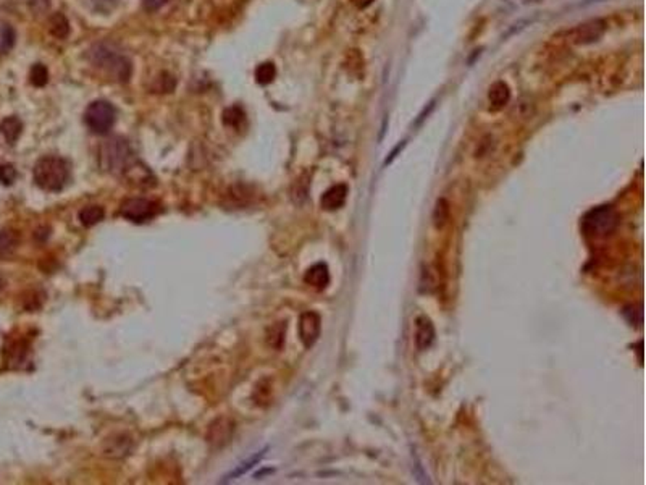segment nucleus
Instances as JSON below:
<instances>
[{"label": "nucleus", "mask_w": 646, "mask_h": 485, "mask_svg": "<svg viewBox=\"0 0 646 485\" xmlns=\"http://www.w3.org/2000/svg\"><path fill=\"white\" fill-rule=\"evenodd\" d=\"M276 76V68L272 62H263L257 67L256 80L259 84H270Z\"/></svg>", "instance_id": "24"}, {"label": "nucleus", "mask_w": 646, "mask_h": 485, "mask_svg": "<svg viewBox=\"0 0 646 485\" xmlns=\"http://www.w3.org/2000/svg\"><path fill=\"white\" fill-rule=\"evenodd\" d=\"M488 101L491 110H501L511 101V89L504 81H498L490 88Z\"/></svg>", "instance_id": "13"}, {"label": "nucleus", "mask_w": 646, "mask_h": 485, "mask_svg": "<svg viewBox=\"0 0 646 485\" xmlns=\"http://www.w3.org/2000/svg\"><path fill=\"white\" fill-rule=\"evenodd\" d=\"M606 28L608 25L604 20H590L572 29L571 33H569V39H571V43L577 45L591 44L606 33Z\"/></svg>", "instance_id": "7"}, {"label": "nucleus", "mask_w": 646, "mask_h": 485, "mask_svg": "<svg viewBox=\"0 0 646 485\" xmlns=\"http://www.w3.org/2000/svg\"><path fill=\"white\" fill-rule=\"evenodd\" d=\"M286 337V322H276L267 330V343L275 350H280L285 344Z\"/></svg>", "instance_id": "20"}, {"label": "nucleus", "mask_w": 646, "mask_h": 485, "mask_svg": "<svg viewBox=\"0 0 646 485\" xmlns=\"http://www.w3.org/2000/svg\"><path fill=\"white\" fill-rule=\"evenodd\" d=\"M133 164V151L126 139L120 136L106 139L99 147V165L108 174H125Z\"/></svg>", "instance_id": "3"}, {"label": "nucleus", "mask_w": 646, "mask_h": 485, "mask_svg": "<svg viewBox=\"0 0 646 485\" xmlns=\"http://www.w3.org/2000/svg\"><path fill=\"white\" fill-rule=\"evenodd\" d=\"M168 2H170V0H143V5L145 10L154 12V10H158V8H162L163 5H167Z\"/></svg>", "instance_id": "30"}, {"label": "nucleus", "mask_w": 646, "mask_h": 485, "mask_svg": "<svg viewBox=\"0 0 646 485\" xmlns=\"http://www.w3.org/2000/svg\"><path fill=\"white\" fill-rule=\"evenodd\" d=\"M2 287H3V282H2V279H0V289H2Z\"/></svg>", "instance_id": "34"}, {"label": "nucleus", "mask_w": 646, "mask_h": 485, "mask_svg": "<svg viewBox=\"0 0 646 485\" xmlns=\"http://www.w3.org/2000/svg\"><path fill=\"white\" fill-rule=\"evenodd\" d=\"M16 180V170L12 164H2L0 165V183L5 185H12L13 181Z\"/></svg>", "instance_id": "26"}, {"label": "nucleus", "mask_w": 646, "mask_h": 485, "mask_svg": "<svg viewBox=\"0 0 646 485\" xmlns=\"http://www.w3.org/2000/svg\"><path fill=\"white\" fill-rule=\"evenodd\" d=\"M15 29L8 23L0 21V57L5 56L8 51H12V47L15 45Z\"/></svg>", "instance_id": "21"}, {"label": "nucleus", "mask_w": 646, "mask_h": 485, "mask_svg": "<svg viewBox=\"0 0 646 485\" xmlns=\"http://www.w3.org/2000/svg\"><path fill=\"white\" fill-rule=\"evenodd\" d=\"M352 3L357 8H367L368 5H372V3H374V0H352Z\"/></svg>", "instance_id": "33"}, {"label": "nucleus", "mask_w": 646, "mask_h": 485, "mask_svg": "<svg viewBox=\"0 0 646 485\" xmlns=\"http://www.w3.org/2000/svg\"><path fill=\"white\" fill-rule=\"evenodd\" d=\"M80 222L84 226H94L97 225L99 222L104 220L106 217V211L101 206H88L84 209L80 211Z\"/></svg>", "instance_id": "19"}, {"label": "nucleus", "mask_w": 646, "mask_h": 485, "mask_svg": "<svg viewBox=\"0 0 646 485\" xmlns=\"http://www.w3.org/2000/svg\"><path fill=\"white\" fill-rule=\"evenodd\" d=\"M322 319L317 312L307 311L299 317V338L306 348H312L320 337Z\"/></svg>", "instance_id": "8"}, {"label": "nucleus", "mask_w": 646, "mask_h": 485, "mask_svg": "<svg viewBox=\"0 0 646 485\" xmlns=\"http://www.w3.org/2000/svg\"><path fill=\"white\" fill-rule=\"evenodd\" d=\"M346 198H348V187L346 185H335L328 191L323 193L320 199V206L323 211H338L344 206Z\"/></svg>", "instance_id": "11"}, {"label": "nucleus", "mask_w": 646, "mask_h": 485, "mask_svg": "<svg viewBox=\"0 0 646 485\" xmlns=\"http://www.w3.org/2000/svg\"><path fill=\"white\" fill-rule=\"evenodd\" d=\"M246 120V113L239 106H233L223 112V125L230 128H239Z\"/></svg>", "instance_id": "22"}, {"label": "nucleus", "mask_w": 646, "mask_h": 485, "mask_svg": "<svg viewBox=\"0 0 646 485\" xmlns=\"http://www.w3.org/2000/svg\"><path fill=\"white\" fill-rule=\"evenodd\" d=\"M262 456H263V451H261V453H259V455H256V456H252V458H251V460H249V461H248V463H244L243 466H239V469H236V471H235V473H233V474H231V475H230V479H233V477H238V475H241V474H244V473H248V471H249V469H251V468H252V466H254V464H257V463H259V461H261V458H262Z\"/></svg>", "instance_id": "28"}, {"label": "nucleus", "mask_w": 646, "mask_h": 485, "mask_svg": "<svg viewBox=\"0 0 646 485\" xmlns=\"http://www.w3.org/2000/svg\"><path fill=\"white\" fill-rule=\"evenodd\" d=\"M436 287H438V280H436V276H435V270L431 269L430 265H424L422 267V274H420V292L431 293V292H435Z\"/></svg>", "instance_id": "23"}, {"label": "nucleus", "mask_w": 646, "mask_h": 485, "mask_svg": "<svg viewBox=\"0 0 646 485\" xmlns=\"http://www.w3.org/2000/svg\"><path fill=\"white\" fill-rule=\"evenodd\" d=\"M117 110L110 102L94 101L84 112V123L94 134H107L115 125Z\"/></svg>", "instance_id": "5"}, {"label": "nucleus", "mask_w": 646, "mask_h": 485, "mask_svg": "<svg viewBox=\"0 0 646 485\" xmlns=\"http://www.w3.org/2000/svg\"><path fill=\"white\" fill-rule=\"evenodd\" d=\"M304 282L311 285L315 289H323L328 287L330 283V270L325 262H317L311 269H307L306 275H304Z\"/></svg>", "instance_id": "12"}, {"label": "nucleus", "mask_w": 646, "mask_h": 485, "mask_svg": "<svg viewBox=\"0 0 646 485\" xmlns=\"http://www.w3.org/2000/svg\"><path fill=\"white\" fill-rule=\"evenodd\" d=\"M29 81H31V84L36 86V88H43V86L47 84L49 70L45 68V65H43V63H36V65L31 68Z\"/></svg>", "instance_id": "25"}, {"label": "nucleus", "mask_w": 646, "mask_h": 485, "mask_svg": "<svg viewBox=\"0 0 646 485\" xmlns=\"http://www.w3.org/2000/svg\"><path fill=\"white\" fill-rule=\"evenodd\" d=\"M21 131L23 123L18 117H7V119H3L2 123H0V133L3 134V138H5L8 144H15L18 138L21 136Z\"/></svg>", "instance_id": "15"}, {"label": "nucleus", "mask_w": 646, "mask_h": 485, "mask_svg": "<svg viewBox=\"0 0 646 485\" xmlns=\"http://www.w3.org/2000/svg\"><path fill=\"white\" fill-rule=\"evenodd\" d=\"M433 107H435V101H431V102L429 104V108H425V110H424V112H422V113H420V115H418V120L416 121V126H420V123H422V121H424V120L427 119V117H429V115H430V112H431V110H433Z\"/></svg>", "instance_id": "32"}, {"label": "nucleus", "mask_w": 646, "mask_h": 485, "mask_svg": "<svg viewBox=\"0 0 646 485\" xmlns=\"http://www.w3.org/2000/svg\"><path fill=\"white\" fill-rule=\"evenodd\" d=\"M158 211H160V207L156 202L143 198L126 199L121 204V215L126 220L134 222V224H144V222L154 219Z\"/></svg>", "instance_id": "6"}, {"label": "nucleus", "mask_w": 646, "mask_h": 485, "mask_svg": "<svg viewBox=\"0 0 646 485\" xmlns=\"http://www.w3.org/2000/svg\"><path fill=\"white\" fill-rule=\"evenodd\" d=\"M436 337L435 325L427 316H418L416 319V346L417 350L425 351L433 344Z\"/></svg>", "instance_id": "10"}, {"label": "nucleus", "mask_w": 646, "mask_h": 485, "mask_svg": "<svg viewBox=\"0 0 646 485\" xmlns=\"http://www.w3.org/2000/svg\"><path fill=\"white\" fill-rule=\"evenodd\" d=\"M26 2H28L29 10L36 13V15L44 13L49 8V5H51V0H26Z\"/></svg>", "instance_id": "29"}, {"label": "nucleus", "mask_w": 646, "mask_h": 485, "mask_svg": "<svg viewBox=\"0 0 646 485\" xmlns=\"http://www.w3.org/2000/svg\"><path fill=\"white\" fill-rule=\"evenodd\" d=\"M404 146H406V141H403V143H399V144H398V146H396V147L393 149V151H391V154H390V157H388V158H386V161H385V165H388V164H391V162H393V161H394V158H396V157H398V152H399V151H403V147H404Z\"/></svg>", "instance_id": "31"}, {"label": "nucleus", "mask_w": 646, "mask_h": 485, "mask_svg": "<svg viewBox=\"0 0 646 485\" xmlns=\"http://www.w3.org/2000/svg\"><path fill=\"white\" fill-rule=\"evenodd\" d=\"M88 58L95 67L102 68L104 71H107L108 75L113 76L117 81H120V83L130 81L133 65H131L130 58L118 51L115 45H110L108 43L95 44L91 47Z\"/></svg>", "instance_id": "1"}, {"label": "nucleus", "mask_w": 646, "mask_h": 485, "mask_svg": "<svg viewBox=\"0 0 646 485\" xmlns=\"http://www.w3.org/2000/svg\"><path fill=\"white\" fill-rule=\"evenodd\" d=\"M449 219H451V206L444 198H440L433 209V225L438 230H443L449 224Z\"/></svg>", "instance_id": "17"}, {"label": "nucleus", "mask_w": 646, "mask_h": 485, "mask_svg": "<svg viewBox=\"0 0 646 485\" xmlns=\"http://www.w3.org/2000/svg\"><path fill=\"white\" fill-rule=\"evenodd\" d=\"M89 3L94 10L108 13L120 3V0H89Z\"/></svg>", "instance_id": "27"}, {"label": "nucleus", "mask_w": 646, "mask_h": 485, "mask_svg": "<svg viewBox=\"0 0 646 485\" xmlns=\"http://www.w3.org/2000/svg\"><path fill=\"white\" fill-rule=\"evenodd\" d=\"M18 244H20V238L13 230H2L0 232V259H7V257L13 256Z\"/></svg>", "instance_id": "16"}, {"label": "nucleus", "mask_w": 646, "mask_h": 485, "mask_svg": "<svg viewBox=\"0 0 646 485\" xmlns=\"http://www.w3.org/2000/svg\"><path fill=\"white\" fill-rule=\"evenodd\" d=\"M235 432V424L230 419L220 418L215 423H212L207 432V443L213 450H220L225 445H228Z\"/></svg>", "instance_id": "9"}, {"label": "nucleus", "mask_w": 646, "mask_h": 485, "mask_svg": "<svg viewBox=\"0 0 646 485\" xmlns=\"http://www.w3.org/2000/svg\"><path fill=\"white\" fill-rule=\"evenodd\" d=\"M107 443H110V447L104 448L107 456L112 458H123L126 455H130L131 448H133V442H131L130 437L126 435H120V437H112Z\"/></svg>", "instance_id": "14"}, {"label": "nucleus", "mask_w": 646, "mask_h": 485, "mask_svg": "<svg viewBox=\"0 0 646 485\" xmlns=\"http://www.w3.org/2000/svg\"><path fill=\"white\" fill-rule=\"evenodd\" d=\"M527 2H536V0H527Z\"/></svg>", "instance_id": "35"}, {"label": "nucleus", "mask_w": 646, "mask_h": 485, "mask_svg": "<svg viewBox=\"0 0 646 485\" xmlns=\"http://www.w3.org/2000/svg\"><path fill=\"white\" fill-rule=\"evenodd\" d=\"M49 29H51V33L56 36L57 39H65L67 36L70 34V23H68L67 16L63 15V13L57 12L53 13L51 20H49Z\"/></svg>", "instance_id": "18"}, {"label": "nucleus", "mask_w": 646, "mask_h": 485, "mask_svg": "<svg viewBox=\"0 0 646 485\" xmlns=\"http://www.w3.org/2000/svg\"><path fill=\"white\" fill-rule=\"evenodd\" d=\"M33 176L36 185L44 191H62L70 180V165L62 157H43L36 162Z\"/></svg>", "instance_id": "2"}, {"label": "nucleus", "mask_w": 646, "mask_h": 485, "mask_svg": "<svg viewBox=\"0 0 646 485\" xmlns=\"http://www.w3.org/2000/svg\"><path fill=\"white\" fill-rule=\"evenodd\" d=\"M617 224V212L611 206H599L586 212L584 220H582V228H584L585 235H588V237L603 238L612 233Z\"/></svg>", "instance_id": "4"}]
</instances>
